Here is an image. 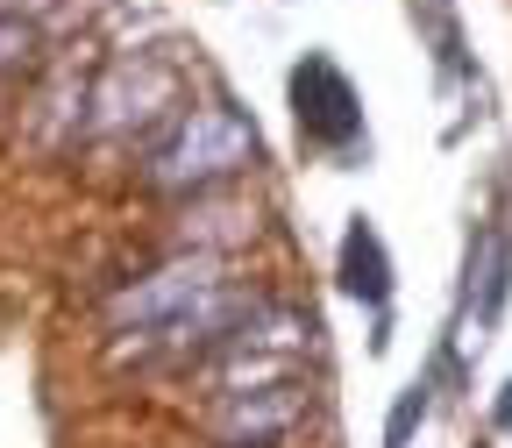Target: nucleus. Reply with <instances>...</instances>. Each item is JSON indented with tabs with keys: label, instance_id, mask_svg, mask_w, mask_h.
Here are the masks:
<instances>
[{
	"label": "nucleus",
	"instance_id": "f257e3e1",
	"mask_svg": "<svg viewBox=\"0 0 512 448\" xmlns=\"http://www.w3.org/2000/svg\"><path fill=\"white\" fill-rule=\"evenodd\" d=\"M249 157H256V136L228 107H192L178 143L157 157V185H214V178H235Z\"/></svg>",
	"mask_w": 512,
	"mask_h": 448
},
{
	"label": "nucleus",
	"instance_id": "f03ea898",
	"mask_svg": "<svg viewBox=\"0 0 512 448\" xmlns=\"http://www.w3.org/2000/svg\"><path fill=\"white\" fill-rule=\"evenodd\" d=\"M292 100H299V128H306L313 143H328V150L356 143V128H363V107H356L349 79L335 72L328 57H306L299 72H292Z\"/></svg>",
	"mask_w": 512,
	"mask_h": 448
},
{
	"label": "nucleus",
	"instance_id": "7ed1b4c3",
	"mask_svg": "<svg viewBox=\"0 0 512 448\" xmlns=\"http://www.w3.org/2000/svg\"><path fill=\"white\" fill-rule=\"evenodd\" d=\"M214 292H221V264H214V256H192V264H171V271L143 278L136 292H121L114 320H164V328H171V320H185Z\"/></svg>",
	"mask_w": 512,
	"mask_h": 448
},
{
	"label": "nucleus",
	"instance_id": "20e7f679",
	"mask_svg": "<svg viewBox=\"0 0 512 448\" xmlns=\"http://www.w3.org/2000/svg\"><path fill=\"white\" fill-rule=\"evenodd\" d=\"M299 413H306V399L292 392V384H271V392H264V399H256V392H235V406L221 413V427H228L235 441H242V434H249V441H264V434H278V427H292Z\"/></svg>",
	"mask_w": 512,
	"mask_h": 448
},
{
	"label": "nucleus",
	"instance_id": "39448f33",
	"mask_svg": "<svg viewBox=\"0 0 512 448\" xmlns=\"http://www.w3.org/2000/svg\"><path fill=\"white\" fill-rule=\"evenodd\" d=\"M342 285L356 299H384V292H392V278H384V249H377L370 228H349V242H342Z\"/></svg>",
	"mask_w": 512,
	"mask_h": 448
},
{
	"label": "nucleus",
	"instance_id": "423d86ee",
	"mask_svg": "<svg viewBox=\"0 0 512 448\" xmlns=\"http://www.w3.org/2000/svg\"><path fill=\"white\" fill-rule=\"evenodd\" d=\"M22 57H29V29L0 15V72H8V64H22Z\"/></svg>",
	"mask_w": 512,
	"mask_h": 448
}]
</instances>
